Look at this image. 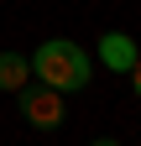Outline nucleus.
Returning <instances> with one entry per match:
<instances>
[{
	"instance_id": "obj_1",
	"label": "nucleus",
	"mask_w": 141,
	"mask_h": 146,
	"mask_svg": "<svg viewBox=\"0 0 141 146\" xmlns=\"http://www.w3.org/2000/svg\"><path fill=\"white\" fill-rule=\"evenodd\" d=\"M31 73L47 84V89H58V94H68V89H84L89 84V52H84L78 42H68V36H52V42L37 47V58H31Z\"/></svg>"
},
{
	"instance_id": "obj_2",
	"label": "nucleus",
	"mask_w": 141,
	"mask_h": 146,
	"mask_svg": "<svg viewBox=\"0 0 141 146\" xmlns=\"http://www.w3.org/2000/svg\"><path fill=\"white\" fill-rule=\"evenodd\" d=\"M21 110H26V120L37 125V131H52V125H63V94L58 89H31V94L21 99Z\"/></svg>"
},
{
	"instance_id": "obj_4",
	"label": "nucleus",
	"mask_w": 141,
	"mask_h": 146,
	"mask_svg": "<svg viewBox=\"0 0 141 146\" xmlns=\"http://www.w3.org/2000/svg\"><path fill=\"white\" fill-rule=\"evenodd\" d=\"M31 78V63L21 58V52H0V89H11V94H21Z\"/></svg>"
},
{
	"instance_id": "obj_5",
	"label": "nucleus",
	"mask_w": 141,
	"mask_h": 146,
	"mask_svg": "<svg viewBox=\"0 0 141 146\" xmlns=\"http://www.w3.org/2000/svg\"><path fill=\"white\" fill-rule=\"evenodd\" d=\"M126 78H131V89H136V94H141V58H136V68L126 73Z\"/></svg>"
},
{
	"instance_id": "obj_3",
	"label": "nucleus",
	"mask_w": 141,
	"mask_h": 146,
	"mask_svg": "<svg viewBox=\"0 0 141 146\" xmlns=\"http://www.w3.org/2000/svg\"><path fill=\"white\" fill-rule=\"evenodd\" d=\"M99 58H104V68H115V73H131L141 52H136V42H131L126 31H104V36H99Z\"/></svg>"
},
{
	"instance_id": "obj_6",
	"label": "nucleus",
	"mask_w": 141,
	"mask_h": 146,
	"mask_svg": "<svg viewBox=\"0 0 141 146\" xmlns=\"http://www.w3.org/2000/svg\"><path fill=\"white\" fill-rule=\"evenodd\" d=\"M94 146H120V141H110V136H104V141H94Z\"/></svg>"
}]
</instances>
